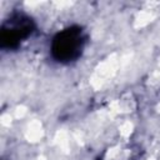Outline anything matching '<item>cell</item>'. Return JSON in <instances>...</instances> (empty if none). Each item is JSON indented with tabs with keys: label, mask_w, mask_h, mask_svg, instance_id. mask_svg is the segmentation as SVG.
<instances>
[{
	"label": "cell",
	"mask_w": 160,
	"mask_h": 160,
	"mask_svg": "<svg viewBox=\"0 0 160 160\" xmlns=\"http://www.w3.org/2000/svg\"><path fill=\"white\" fill-rule=\"evenodd\" d=\"M31 32V22L29 19L18 18V21L14 22L9 28H2L1 31V41L2 46H15L18 45L22 39L28 38Z\"/></svg>",
	"instance_id": "obj_2"
},
{
	"label": "cell",
	"mask_w": 160,
	"mask_h": 160,
	"mask_svg": "<svg viewBox=\"0 0 160 160\" xmlns=\"http://www.w3.org/2000/svg\"><path fill=\"white\" fill-rule=\"evenodd\" d=\"M82 32L79 28H69L59 32L52 41V55L59 61H70L79 56L82 49Z\"/></svg>",
	"instance_id": "obj_1"
}]
</instances>
